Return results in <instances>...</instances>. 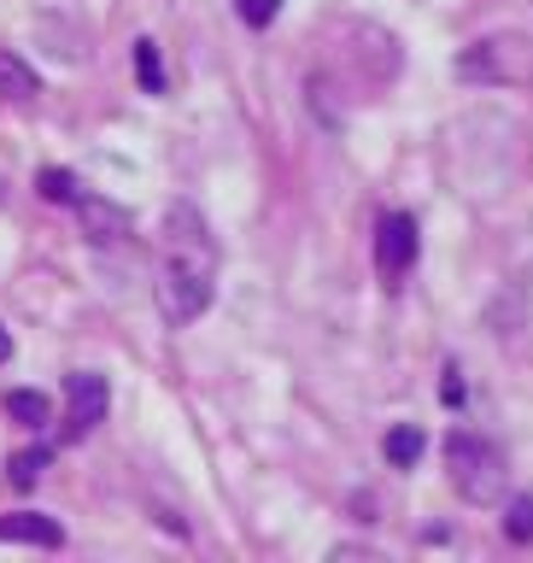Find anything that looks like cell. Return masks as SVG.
Listing matches in <instances>:
<instances>
[{"label":"cell","instance_id":"obj_4","mask_svg":"<svg viewBox=\"0 0 533 563\" xmlns=\"http://www.w3.org/2000/svg\"><path fill=\"white\" fill-rule=\"evenodd\" d=\"M417 253H422V235H417L411 211H381V223H376V271H381L387 288H399V282L411 276Z\"/></svg>","mask_w":533,"mask_h":563},{"label":"cell","instance_id":"obj_1","mask_svg":"<svg viewBox=\"0 0 533 563\" xmlns=\"http://www.w3.org/2000/svg\"><path fill=\"white\" fill-rule=\"evenodd\" d=\"M158 317L170 329L200 323L218 299V241H211V223L193 200H170L165 223H158Z\"/></svg>","mask_w":533,"mask_h":563},{"label":"cell","instance_id":"obj_10","mask_svg":"<svg viewBox=\"0 0 533 563\" xmlns=\"http://www.w3.org/2000/svg\"><path fill=\"white\" fill-rule=\"evenodd\" d=\"M35 95H42V77H35V70L18 59V53L0 47V100L18 106V100H35Z\"/></svg>","mask_w":533,"mask_h":563},{"label":"cell","instance_id":"obj_8","mask_svg":"<svg viewBox=\"0 0 533 563\" xmlns=\"http://www.w3.org/2000/svg\"><path fill=\"white\" fill-rule=\"evenodd\" d=\"M381 452H387V464H393V470H417L422 452H429V434H422L417 422H399V429H387Z\"/></svg>","mask_w":533,"mask_h":563},{"label":"cell","instance_id":"obj_3","mask_svg":"<svg viewBox=\"0 0 533 563\" xmlns=\"http://www.w3.org/2000/svg\"><path fill=\"white\" fill-rule=\"evenodd\" d=\"M457 77L464 82H528L533 77V47L522 35H492L457 53Z\"/></svg>","mask_w":533,"mask_h":563},{"label":"cell","instance_id":"obj_15","mask_svg":"<svg viewBox=\"0 0 533 563\" xmlns=\"http://www.w3.org/2000/svg\"><path fill=\"white\" fill-rule=\"evenodd\" d=\"M235 12H241V24L270 30V24H276V12H281V0H235Z\"/></svg>","mask_w":533,"mask_h":563},{"label":"cell","instance_id":"obj_12","mask_svg":"<svg viewBox=\"0 0 533 563\" xmlns=\"http://www.w3.org/2000/svg\"><path fill=\"white\" fill-rule=\"evenodd\" d=\"M135 82L141 95H165V59H158V42H147V35L135 42Z\"/></svg>","mask_w":533,"mask_h":563},{"label":"cell","instance_id":"obj_5","mask_svg":"<svg viewBox=\"0 0 533 563\" xmlns=\"http://www.w3.org/2000/svg\"><path fill=\"white\" fill-rule=\"evenodd\" d=\"M106 411H112V387H106V376H95V369L65 376V440H88L106 422Z\"/></svg>","mask_w":533,"mask_h":563},{"label":"cell","instance_id":"obj_7","mask_svg":"<svg viewBox=\"0 0 533 563\" xmlns=\"http://www.w3.org/2000/svg\"><path fill=\"white\" fill-rule=\"evenodd\" d=\"M0 540L7 545H42V552H59L65 545V528L42 517V510H7L0 517Z\"/></svg>","mask_w":533,"mask_h":563},{"label":"cell","instance_id":"obj_16","mask_svg":"<svg viewBox=\"0 0 533 563\" xmlns=\"http://www.w3.org/2000/svg\"><path fill=\"white\" fill-rule=\"evenodd\" d=\"M440 394H446V405H464V382H457V369H446V382H440Z\"/></svg>","mask_w":533,"mask_h":563},{"label":"cell","instance_id":"obj_2","mask_svg":"<svg viewBox=\"0 0 533 563\" xmlns=\"http://www.w3.org/2000/svg\"><path fill=\"white\" fill-rule=\"evenodd\" d=\"M446 482L457 487L464 505H499L504 487H510V464H504V452L492 446L487 434L452 429L446 434Z\"/></svg>","mask_w":533,"mask_h":563},{"label":"cell","instance_id":"obj_13","mask_svg":"<svg viewBox=\"0 0 533 563\" xmlns=\"http://www.w3.org/2000/svg\"><path fill=\"white\" fill-rule=\"evenodd\" d=\"M35 194H42V200H53V206H77L82 183H77V176H70L65 165H47L42 176H35Z\"/></svg>","mask_w":533,"mask_h":563},{"label":"cell","instance_id":"obj_14","mask_svg":"<svg viewBox=\"0 0 533 563\" xmlns=\"http://www.w3.org/2000/svg\"><path fill=\"white\" fill-rule=\"evenodd\" d=\"M504 540L510 545H533V493H517L504 510Z\"/></svg>","mask_w":533,"mask_h":563},{"label":"cell","instance_id":"obj_6","mask_svg":"<svg viewBox=\"0 0 533 563\" xmlns=\"http://www.w3.org/2000/svg\"><path fill=\"white\" fill-rule=\"evenodd\" d=\"M77 218H82V235L95 246H112L130 235V211L118 200H100V194H77Z\"/></svg>","mask_w":533,"mask_h":563},{"label":"cell","instance_id":"obj_9","mask_svg":"<svg viewBox=\"0 0 533 563\" xmlns=\"http://www.w3.org/2000/svg\"><path fill=\"white\" fill-rule=\"evenodd\" d=\"M0 411H7L12 422H24V429H47L53 422V405H47L42 387H12V394L0 399Z\"/></svg>","mask_w":533,"mask_h":563},{"label":"cell","instance_id":"obj_17","mask_svg":"<svg viewBox=\"0 0 533 563\" xmlns=\"http://www.w3.org/2000/svg\"><path fill=\"white\" fill-rule=\"evenodd\" d=\"M12 358V334H7V323H0V364Z\"/></svg>","mask_w":533,"mask_h":563},{"label":"cell","instance_id":"obj_11","mask_svg":"<svg viewBox=\"0 0 533 563\" xmlns=\"http://www.w3.org/2000/svg\"><path fill=\"white\" fill-rule=\"evenodd\" d=\"M53 464V446H30V452H12L7 457V482L12 487H35L42 482V470Z\"/></svg>","mask_w":533,"mask_h":563}]
</instances>
